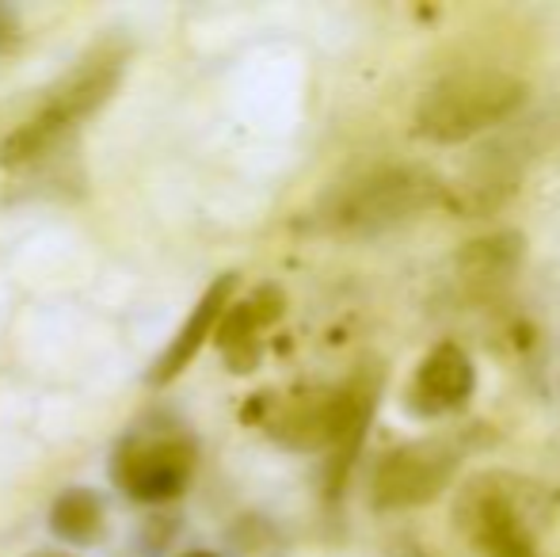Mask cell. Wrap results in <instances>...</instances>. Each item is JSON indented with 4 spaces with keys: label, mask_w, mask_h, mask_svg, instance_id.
Masks as SVG:
<instances>
[{
    "label": "cell",
    "mask_w": 560,
    "mask_h": 557,
    "mask_svg": "<svg viewBox=\"0 0 560 557\" xmlns=\"http://www.w3.org/2000/svg\"><path fill=\"white\" fill-rule=\"evenodd\" d=\"M184 557H214V554H207V550H195V554H184Z\"/></svg>",
    "instance_id": "cell-11"
},
{
    "label": "cell",
    "mask_w": 560,
    "mask_h": 557,
    "mask_svg": "<svg viewBox=\"0 0 560 557\" xmlns=\"http://www.w3.org/2000/svg\"><path fill=\"white\" fill-rule=\"evenodd\" d=\"M233 287H236V276H222V279L214 282V287L207 290V294H202V302L195 305L191 321H187V325L179 328V336L172 340V348L164 351L161 367L153 371V379H156V382L176 379V374L184 371V367L191 363L195 356H199V348L207 344V336L214 333V325L222 321L225 302H229V294H233Z\"/></svg>",
    "instance_id": "cell-8"
},
{
    "label": "cell",
    "mask_w": 560,
    "mask_h": 557,
    "mask_svg": "<svg viewBox=\"0 0 560 557\" xmlns=\"http://www.w3.org/2000/svg\"><path fill=\"white\" fill-rule=\"evenodd\" d=\"M104 527V508L89 489H69L66 497L54 504V531L69 543H89Z\"/></svg>",
    "instance_id": "cell-10"
},
{
    "label": "cell",
    "mask_w": 560,
    "mask_h": 557,
    "mask_svg": "<svg viewBox=\"0 0 560 557\" xmlns=\"http://www.w3.org/2000/svg\"><path fill=\"white\" fill-rule=\"evenodd\" d=\"M538 492L508 474H485L462 489L454 520L485 557H538L534 543Z\"/></svg>",
    "instance_id": "cell-3"
},
{
    "label": "cell",
    "mask_w": 560,
    "mask_h": 557,
    "mask_svg": "<svg viewBox=\"0 0 560 557\" xmlns=\"http://www.w3.org/2000/svg\"><path fill=\"white\" fill-rule=\"evenodd\" d=\"M472 394V363L457 344H439L420 363L412 382V405L428 417L435 413H454L469 402Z\"/></svg>",
    "instance_id": "cell-7"
},
{
    "label": "cell",
    "mask_w": 560,
    "mask_h": 557,
    "mask_svg": "<svg viewBox=\"0 0 560 557\" xmlns=\"http://www.w3.org/2000/svg\"><path fill=\"white\" fill-rule=\"evenodd\" d=\"M526 81L503 69H462L450 73L439 84H431L428 96L416 107V135L439 141V146H454V141H469L485 130L500 127V123L515 119L523 112Z\"/></svg>",
    "instance_id": "cell-1"
},
{
    "label": "cell",
    "mask_w": 560,
    "mask_h": 557,
    "mask_svg": "<svg viewBox=\"0 0 560 557\" xmlns=\"http://www.w3.org/2000/svg\"><path fill=\"white\" fill-rule=\"evenodd\" d=\"M443 192L446 184L435 172L416 169V164H393V169H377L347 184L325 210V222L336 233L370 237V233H385L428 214L431 207L443 202Z\"/></svg>",
    "instance_id": "cell-2"
},
{
    "label": "cell",
    "mask_w": 560,
    "mask_h": 557,
    "mask_svg": "<svg viewBox=\"0 0 560 557\" xmlns=\"http://www.w3.org/2000/svg\"><path fill=\"white\" fill-rule=\"evenodd\" d=\"M118 84V61L104 58V61H92L84 66L43 112L35 115L31 123H23L12 138L0 146V164L8 169H20V164H31L35 156H43L50 146H58L84 115H92L107 96L115 92Z\"/></svg>",
    "instance_id": "cell-4"
},
{
    "label": "cell",
    "mask_w": 560,
    "mask_h": 557,
    "mask_svg": "<svg viewBox=\"0 0 560 557\" xmlns=\"http://www.w3.org/2000/svg\"><path fill=\"white\" fill-rule=\"evenodd\" d=\"M523 264V237L518 233H495V237L469 241L457 256V271L472 290H492L515 276Z\"/></svg>",
    "instance_id": "cell-9"
},
{
    "label": "cell",
    "mask_w": 560,
    "mask_h": 557,
    "mask_svg": "<svg viewBox=\"0 0 560 557\" xmlns=\"http://www.w3.org/2000/svg\"><path fill=\"white\" fill-rule=\"evenodd\" d=\"M457 469V454L439 439H420L389 451L374 469V504L385 512L431 504L450 485Z\"/></svg>",
    "instance_id": "cell-5"
},
{
    "label": "cell",
    "mask_w": 560,
    "mask_h": 557,
    "mask_svg": "<svg viewBox=\"0 0 560 557\" xmlns=\"http://www.w3.org/2000/svg\"><path fill=\"white\" fill-rule=\"evenodd\" d=\"M195 451L184 439H138L115 462V481L141 504H161L187 489Z\"/></svg>",
    "instance_id": "cell-6"
}]
</instances>
